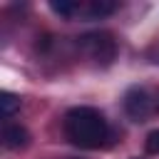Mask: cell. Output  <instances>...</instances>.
I'll list each match as a JSON object with an SVG mask.
<instances>
[{
    "label": "cell",
    "instance_id": "9",
    "mask_svg": "<svg viewBox=\"0 0 159 159\" xmlns=\"http://www.w3.org/2000/svg\"><path fill=\"white\" fill-rule=\"evenodd\" d=\"M154 62H159V55H157V60H154Z\"/></svg>",
    "mask_w": 159,
    "mask_h": 159
},
{
    "label": "cell",
    "instance_id": "1",
    "mask_svg": "<svg viewBox=\"0 0 159 159\" xmlns=\"http://www.w3.org/2000/svg\"><path fill=\"white\" fill-rule=\"evenodd\" d=\"M65 137L80 149H99L109 137L104 114L94 107H72L62 119Z\"/></svg>",
    "mask_w": 159,
    "mask_h": 159
},
{
    "label": "cell",
    "instance_id": "4",
    "mask_svg": "<svg viewBox=\"0 0 159 159\" xmlns=\"http://www.w3.org/2000/svg\"><path fill=\"white\" fill-rule=\"evenodd\" d=\"M2 144L7 149H22L30 144V132L22 124H5L2 127Z\"/></svg>",
    "mask_w": 159,
    "mask_h": 159
},
{
    "label": "cell",
    "instance_id": "10",
    "mask_svg": "<svg viewBox=\"0 0 159 159\" xmlns=\"http://www.w3.org/2000/svg\"><path fill=\"white\" fill-rule=\"evenodd\" d=\"M132 159H137V157H132Z\"/></svg>",
    "mask_w": 159,
    "mask_h": 159
},
{
    "label": "cell",
    "instance_id": "3",
    "mask_svg": "<svg viewBox=\"0 0 159 159\" xmlns=\"http://www.w3.org/2000/svg\"><path fill=\"white\" fill-rule=\"evenodd\" d=\"M124 112L134 122H144L152 112V99L144 87H129L124 94Z\"/></svg>",
    "mask_w": 159,
    "mask_h": 159
},
{
    "label": "cell",
    "instance_id": "5",
    "mask_svg": "<svg viewBox=\"0 0 159 159\" xmlns=\"http://www.w3.org/2000/svg\"><path fill=\"white\" fill-rule=\"evenodd\" d=\"M114 10H117V2H114V0H92V2H87V15H89L92 20L107 17V15H112Z\"/></svg>",
    "mask_w": 159,
    "mask_h": 159
},
{
    "label": "cell",
    "instance_id": "11",
    "mask_svg": "<svg viewBox=\"0 0 159 159\" xmlns=\"http://www.w3.org/2000/svg\"><path fill=\"white\" fill-rule=\"evenodd\" d=\"M157 109H159V104H157Z\"/></svg>",
    "mask_w": 159,
    "mask_h": 159
},
{
    "label": "cell",
    "instance_id": "7",
    "mask_svg": "<svg viewBox=\"0 0 159 159\" xmlns=\"http://www.w3.org/2000/svg\"><path fill=\"white\" fill-rule=\"evenodd\" d=\"M50 10L62 15V17H72L77 10H80V2L77 0H52L50 2Z\"/></svg>",
    "mask_w": 159,
    "mask_h": 159
},
{
    "label": "cell",
    "instance_id": "2",
    "mask_svg": "<svg viewBox=\"0 0 159 159\" xmlns=\"http://www.w3.org/2000/svg\"><path fill=\"white\" fill-rule=\"evenodd\" d=\"M80 47L94 60V62H99V65H109L112 60H114V55H117V42H114V37L109 35V32H87V35H82L80 37Z\"/></svg>",
    "mask_w": 159,
    "mask_h": 159
},
{
    "label": "cell",
    "instance_id": "8",
    "mask_svg": "<svg viewBox=\"0 0 159 159\" xmlns=\"http://www.w3.org/2000/svg\"><path fill=\"white\" fill-rule=\"evenodd\" d=\"M144 149L147 154H159V129H152L144 139Z\"/></svg>",
    "mask_w": 159,
    "mask_h": 159
},
{
    "label": "cell",
    "instance_id": "6",
    "mask_svg": "<svg viewBox=\"0 0 159 159\" xmlns=\"http://www.w3.org/2000/svg\"><path fill=\"white\" fill-rule=\"evenodd\" d=\"M0 109H2V117L5 119H12L15 112L20 109V97L12 94V92H2L0 94Z\"/></svg>",
    "mask_w": 159,
    "mask_h": 159
}]
</instances>
